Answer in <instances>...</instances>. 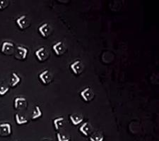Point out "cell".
<instances>
[{"label": "cell", "mask_w": 159, "mask_h": 141, "mask_svg": "<svg viewBox=\"0 0 159 141\" xmlns=\"http://www.w3.org/2000/svg\"><path fill=\"white\" fill-rule=\"evenodd\" d=\"M14 45L12 42L5 41L2 44L1 52L5 55H11L14 52Z\"/></svg>", "instance_id": "1"}, {"label": "cell", "mask_w": 159, "mask_h": 141, "mask_svg": "<svg viewBox=\"0 0 159 141\" xmlns=\"http://www.w3.org/2000/svg\"><path fill=\"white\" fill-rule=\"evenodd\" d=\"M28 102L24 97H17L14 99V108L17 110H24L27 107Z\"/></svg>", "instance_id": "2"}, {"label": "cell", "mask_w": 159, "mask_h": 141, "mask_svg": "<svg viewBox=\"0 0 159 141\" xmlns=\"http://www.w3.org/2000/svg\"><path fill=\"white\" fill-rule=\"evenodd\" d=\"M80 95L81 97L84 99V100L86 102L91 101L94 97V93L93 90L91 89V88H90V87H88V88L83 90L81 92Z\"/></svg>", "instance_id": "3"}, {"label": "cell", "mask_w": 159, "mask_h": 141, "mask_svg": "<svg viewBox=\"0 0 159 141\" xmlns=\"http://www.w3.org/2000/svg\"><path fill=\"white\" fill-rule=\"evenodd\" d=\"M16 24L20 30H24L30 25V21L29 19L25 15H23V16L18 18L16 20Z\"/></svg>", "instance_id": "4"}, {"label": "cell", "mask_w": 159, "mask_h": 141, "mask_svg": "<svg viewBox=\"0 0 159 141\" xmlns=\"http://www.w3.org/2000/svg\"><path fill=\"white\" fill-rule=\"evenodd\" d=\"M39 78L44 85L50 83L52 81V75L49 70H45L39 75Z\"/></svg>", "instance_id": "5"}, {"label": "cell", "mask_w": 159, "mask_h": 141, "mask_svg": "<svg viewBox=\"0 0 159 141\" xmlns=\"http://www.w3.org/2000/svg\"><path fill=\"white\" fill-rule=\"evenodd\" d=\"M70 68L75 75H79L83 71L84 66L80 60H77L71 64L70 65Z\"/></svg>", "instance_id": "6"}, {"label": "cell", "mask_w": 159, "mask_h": 141, "mask_svg": "<svg viewBox=\"0 0 159 141\" xmlns=\"http://www.w3.org/2000/svg\"><path fill=\"white\" fill-rule=\"evenodd\" d=\"M35 56L38 60L40 61H44L48 59V56H49V54L47 50L45 47H41L39 50L35 51Z\"/></svg>", "instance_id": "7"}, {"label": "cell", "mask_w": 159, "mask_h": 141, "mask_svg": "<svg viewBox=\"0 0 159 141\" xmlns=\"http://www.w3.org/2000/svg\"><path fill=\"white\" fill-rule=\"evenodd\" d=\"M28 52H29V51H28L26 48L21 47V46H18L16 47V58L22 60L25 59L28 55Z\"/></svg>", "instance_id": "8"}, {"label": "cell", "mask_w": 159, "mask_h": 141, "mask_svg": "<svg viewBox=\"0 0 159 141\" xmlns=\"http://www.w3.org/2000/svg\"><path fill=\"white\" fill-rule=\"evenodd\" d=\"M11 133V126L8 123L0 124V135L8 136Z\"/></svg>", "instance_id": "9"}, {"label": "cell", "mask_w": 159, "mask_h": 141, "mask_svg": "<svg viewBox=\"0 0 159 141\" xmlns=\"http://www.w3.org/2000/svg\"><path fill=\"white\" fill-rule=\"evenodd\" d=\"M52 49L57 56L62 55L66 51L65 46L62 42H58L56 43L52 46Z\"/></svg>", "instance_id": "10"}, {"label": "cell", "mask_w": 159, "mask_h": 141, "mask_svg": "<svg viewBox=\"0 0 159 141\" xmlns=\"http://www.w3.org/2000/svg\"><path fill=\"white\" fill-rule=\"evenodd\" d=\"M38 30H39L41 35H42L43 37L46 38L50 35L51 27L50 26L49 24L46 23V24H44L42 25H40V26L38 28Z\"/></svg>", "instance_id": "11"}, {"label": "cell", "mask_w": 159, "mask_h": 141, "mask_svg": "<svg viewBox=\"0 0 159 141\" xmlns=\"http://www.w3.org/2000/svg\"><path fill=\"white\" fill-rule=\"evenodd\" d=\"M79 130L83 133L86 136H89L90 133L92 132V127L91 125L89 122H85L84 124H82L81 126L79 129Z\"/></svg>", "instance_id": "12"}, {"label": "cell", "mask_w": 159, "mask_h": 141, "mask_svg": "<svg viewBox=\"0 0 159 141\" xmlns=\"http://www.w3.org/2000/svg\"><path fill=\"white\" fill-rule=\"evenodd\" d=\"M70 119L71 120V123H72L74 126H77L79 124H81L84 120L83 117H82L81 114H74L70 115Z\"/></svg>", "instance_id": "13"}, {"label": "cell", "mask_w": 159, "mask_h": 141, "mask_svg": "<svg viewBox=\"0 0 159 141\" xmlns=\"http://www.w3.org/2000/svg\"><path fill=\"white\" fill-rule=\"evenodd\" d=\"M20 81V77L17 75L16 73L13 72L11 74V80H10V86L11 88H14V87L17 86Z\"/></svg>", "instance_id": "14"}, {"label": "cell", "mask_w": 159, "mask_h": 141, "mask_svg": "<svg viewBox=\"0 0 159 141\" xmlns=\"http://www.w3.org/2000/svg\"><path fill=\"white\" fill-rule=\"evenodd\" d=\"M64 122H65V118L64 117H60L54 120L53 123L54 126H55V130H58L60 128L64 126Z\"/></svg>", "instance_id": "15"}, {"label": "cell", "mask_w": 159, "mask_h": 141, "mask_svg": "<svg viewBox=\"0 0 159 141\" xmlns=\"http://www.w3.org/2000/svg\"><path fill=\"white\" fill-rule=\"evenodd\" d=\"M42 115H43V113H42V112H41L40 107L36 105V106L35 107L34 111H33V112L32 119H33V120L37 119H38V118L42 117Z\"/></svg>", "instance_id": "16"}, {"label": "cell", "mask_w": 159, "mask_h": 141, "mask_svg": "<svg viewBox=\"0 0 159 141\" xmlns=\"http://www.w3.org/2000/svg\"><path fill=\"white\" fill-rule=\"evenodd\" d=\"M15 118H16V124H19V125L25 124H27V123L29 122V120L25 119L24 117L20 116L19 114H15Z\"/></svg>", "instance_id": "17"}, {"label": "cell", "mask_w": 159, "mask_h": 141, "mask_svg": "<svg viewBox=\"0 0 159 141\" xmlns=\"http://www.w3.org/2000/svg\"><path fill=\"white\" fill-rule=\"evenodd\" d=\"M57 139L58 141H70V136L69 135L65 134V133H57Z\"/></svg>", "instance_id": "18"}, {"label": "cell", "mask_w": 159, "mask_h": 141, "mask_svg": "<svg viewBox=\"0 0 159 141\" xmlns=\"http://www.w3.org/2000/svg\"><path fill=\"white\" fill-rule=\"evenodd\" d=\"M90 140L91 141H102L103 140V136L100 133H96L90 137Z\"/></svg>", "instance_id": "19"}, {"label": "cell", "mask_w": 159, "mask_h": 141, "mask_svg": "<svg viewBox=\"0 0 159 141\" xmlns=\"http://www.w3.org/2000/svg\"><path fill=\"white\" fill-rule=\"evenodd\" d=\"M9 90V88L7 86H4V85H1L0 86V95L3 96L5 95L8 91Z\"/></svg>", "instance_id": "20"}, {"label": "cell", "mask_w": 159, "mask_h": 141, "mask_svg": "<svg viewBox=\"0 0 159 141\" xmlns=\"http://www.w3.org/2000/svg\"><path fill=\"white\" fill-rule=\"evenodd\" d=\"M9 4V2L7 0H0V10H4L6 9Z\"/></svg>", "instance_id": "21"}, {"label": "cell", "mask_w": 159, "mask_h": 141, "mask_svg": "<svg viewBox=\"0 0 159 141\" xmlns=\"http://www.w3.org/2000/svg\"><path fill=\"white\" fill-rule=\"evenodd\" d=\"M44 141H50V140H44Z\"/></svg>", "instance_id": "22"}]
</instances>
